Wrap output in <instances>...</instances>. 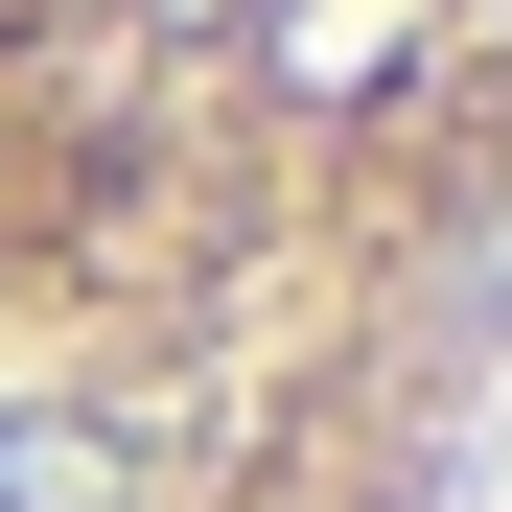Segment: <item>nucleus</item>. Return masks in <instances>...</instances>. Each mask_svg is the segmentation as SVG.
Masks as SVG:
<instances>
[{"label": "nucleus", "instance_id": "f257e3e1", "mask_svg": "<svg viewBox=\"0 0 512 512\" xmlns=\"http://www.w3.org/2000/svg\"><path fill=\"white\" fill-rule=\"evenodd\" d=\"M0 512H117V419L94 396H0Z\"/></svg>", "mask_w": 512, "mask_h": 512}, {"label": "nucleus", "instance_id": "f03ea898", "mask_svg": "<svg viewBox=\"0 0 512 512\" xmlns=\"http://www.w3.org/2000/svg\"><path fill=\"white\" fill-rule=\"evenodd\" d=\"M489 326H512V210H489V233L443 256V350H489Z\"/></svg>", "mask_w": 512, "mask_h": 512}, {"label": "nucleus", "instance_id": "7ed1b4c3", "mask_svg": "<svg viewBox=\"0 0 512 512\" xmlns=\"http://www.w3.org/2000/svg\"><path fill=\"white\" fill-rule=\"evenodd\" d=\"M489 24H512V0H489Z\"/></svg>", "mask_w": 512, "mask_h": 512}]
</instances>
